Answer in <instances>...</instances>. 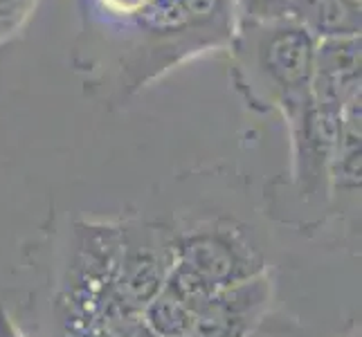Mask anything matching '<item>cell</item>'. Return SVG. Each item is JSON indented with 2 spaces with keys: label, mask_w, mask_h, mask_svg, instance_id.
Returning <instances> with one entry per match:
<instances>
[{
  "label": "cell",
  "mask_w": 362,
  "mask_h": 337,
  "mask_svg": "<svg viewBox=\"0 0 362 337\" xmlns=\"http://www.w3.org/2000/svg\"><path fill=\"white\" fill-rule=\"evenodd\" d=\"M264 272L266 259L245 225L209 220L176 230V264L167 285L196 310L209 295Z\"/></svg>",
  "instance_id": "cell-1"
},
{
  "label": "cell",
  "mask_w": 362,
  "mask_h": 337,
  "mask_svg": "<svg viewBox=\"0 0 362 337\" xmlns=\"http://www.w3.org/2000/svg\"><path fill=\"white\" fill-rule=\"evenodd\" d=\"M288 9L306 32L322 39L360 36V0H288Z\"/></svg>",
  "instance_id": "cell-4"
},
{
  "label": "cell",
  "mask_w": 362,
  "mask_h": 337,
  "mask_svg": "<svg viewBox=\"0 0 362 337\" xmlns=\"http://www.w3.org/2000/svg\"><path fill=\"white\" fill-rule=\"evenodd\" d=\"M0 337H21V333L14 326V321L7 317L5 310H0Z\"/></svg>",
  "instance_id": "cell-11"
},
{
  "label": "cell",
  "mask_w": 362,
  "mask_h": 337,
  "mask_svg": "<svg viewBox=\"0 0 362 337\" xmlns=\"http://www.w3.org/2000/svg\"><path fill=\"white\" fill-rule=\"evenodd\" d=\"M32 0H0V36L9 34L25 18Z\"/></svg>",
  "instance_id": "cell-9"
},
{
  "label": "cell",
  "mask_w": 362,
  "mask_h": 337,
  "mask_svg": "<svg viewBox=\"0 0 362 337\" xmlns=\"http://www.w3.org/2000/svg\"><path fill=\"white\" fill-rule=\"evenodd\" d=\"M57 313V337H110L104 319L83 317L64 308H54Z\"/></svg>",
  "instance_id": "cell-6"
},
{
  "label": "cell",
  "mask_w": 362,
  "mask_h": 337,
  "mask_svg": "<svg viewBox=\"0 0 362 337\" xmlns=\"http://www.w3.org/2000/svg\"><path fill=\"white\" fill-rule=\"evenodd\" d=\"M245 11L252 18H279L288 11V0H241Z\"/></svg>",
  "instance_id": "cell-10"
},
{
  "label": "cell",
  "mask_w": 362,
  "mask_h": 337,
  "mask_svg": "<svg viewBox=\"0 0 362 337\" xmlns=\"http://www.w3.org/2000/svg\"><path fill=\"white\" fill-rule=\"evenodd\" d=\"M272 281L268 274L209 295L194 310L189 337H250L268 315Z\"/></svg>",
  "instance_id": "cell-3"
},
{
  "label": "cell",
  "mask_w": 362,
  "mask_h": 337,
  "mask_svg": "<svg viewBox=\"0 0 362 337\" xmlns=\"http://www.w3.org/2000/svg\"><path fill=\"white\" fill-rule=\"evenodd\" d=\"M142 319L158 337H189L194 308L165 283L162 290L144 306Z\"/></svg>",
  "instance_id": "cell-5"
},
{
  "label": "cell",
  "mask_w": 362,
  "mask_h": 337,
  "mask_svg": "<svg viewBox=\"0 0 362 337\" xmlns=\"http://www.w3.org/2000/svg\"><path fill=\"white\" fill-rule=\"evenodd\" d=\"M250 337H306L304 331L293 321H286L281 317H270L266 315V319L259 324L257 331Z\"/></svg>",
  "instance_id": "cell-8"
},
{
  "label": "cell",
  "mask_w": 362,
  "mask_h": 337,
  "mask_svg": "<svg viewBox=\"0 0 362 337\" xmlns=\"http://www.w3.org/2000/svg\"><path fill=\"white\" fill-rule=\"evenodd\" d=\"M176 264V227L165 223H119L115 306L106 319L140 315L162 290Z\"/></svg>",
  "instance_id": "cell-2"
},
{
  "label": "cell",
  "mask_w": 362,
  "mask_h": 337,
  "mask_svg": "<svg viewBox=\"0 0 362 337\" xmlns=\"http://www.w3.org/2000/svg\"><path fill=\"white\" fill-rule=\"evenodd\" d=\"M110 337H158L140 315H117L106 321Z\"/></svg>",
  "instance_id": "cell-7"
}]
</instances>
